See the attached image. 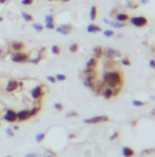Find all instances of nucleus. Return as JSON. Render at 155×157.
<instances>
[{"label":"nucleus","mask_w":155,"mask_h":157,"mask_svg":"<svg viewBox=\"0 0 155 157\" xmlns=\"http://www.w3.org/2000/svg\"><path fill=\"white\" fill-rule=\"evenodd\" d=\"M102 82L106 86L112 89L114 88H122L124 86V74L120 70H108L103 74Z\"/></svg>","instance_id":"f257e3e1"},{"label":"nucleus","mask_w":155,"mask_h":157,"mask_svg":"<svg viewBox=\"0 0 155 157\" xmlns=\"http://www.w3.org/2000/svg\"><path fill=\"white\" fill-rule=\"evenodd\" d=\"M129 21H130V23L132 26L138 27V28H143V27L148 26V23H149L148 18L144 17V16H133V17H130Z\"/></svg>","instance_id":"f03ea898"},{"label":"nucleus","mask_w":155,"mask_h":157,"mask_svg":"<svg viewBox=\"0 0 155 157\" xmlns=\"http://www.w3.org/2000/svg\"><path fill=\"white\" fill-rule=\"evenodd\" d=\"M109 116L107 115H101V116H95V117H91V118H85L84 123L86 124H98V123H106L109 122Z\"/></svg>","instance_id":"7ed1b4c3"},{"label":"nucleus","mask_w":155,"mask_h":157,"mask_svg":"<svg viewBox=\"0 0 155 157\" xmlns=\"http://www.w3.org/2000/svg\"><path fill=\"white\" fill-rule=\"evenodd\" d=\"M103 56L107 60H115V58L121 57V52L114 48H106L103 49Z\"/></svg>","instance_id":"20e7f679"},{"label":"nucleus","mask_w":155,"mask_h":157,"mask_svg":"<svg viewBox=\"0 0 155 157\" xmlns=\"http://www.w3.org/2000/svg\"><path fill=\"white\" fill-rule=\"evenodd\" d=\"M73 29H74V27H73V24H70V23L61 24V26L56 27V30H57L59 34H62V36H68V34H70V33L73 32Z\"/></svg>","instance_id":"39448f33"},{"label":"nucleus","mask_w":155,"mask_h":157,"mask_svg":"<svg viewBox=\"0 0 155 157\" xmlns=\"http://www.w3.org/2000/svg\"><path fill=\"white\" fill-rule=\"evenodd\" d=\"M29 57H28V55L27 54H23V52H13L12 55H11V60L13 61V62H18V64H22V62H25L27 60H28Z\"/></svg>","instance_id":"423d86ee"},{"label":"nucleus","mask_w":155,"mask_h":157,"mask_svg":"<svg viewBox=\"0 0 155 157\" xmlns=\"http://www.w3.org/2000/svg\"><path fill=\"white\" fill-rule=\"evenodd\" d=\"M30 95H32V98H33L34 100H39V99H41L43 95H44L43 88H41L40 85H37L35 88L32 89V91H30Z\"/></svg>","instance_id":"0eeeda50"},{"label":"nucleus","mask_w":155,"mask_h":157,"mask_svg":"<svg viewBox=\"0 0 155 157\" xmlns=\"http://www.w3.org/2000/svg\"><path fill=\"white\" fill-rule=\"evenodd\" d=\"M97 68H85L82 72V77H91V78H96L97 79Z\"/></svg>","instance_id":"6e6552de"},{"label":"nucleus","mask_w":155,"mask_h":157,"mask_svg":"<svg viewBox=\"0 0 155 157\" xmlns=\"http://www.w3.org/2000/svg\"><path fill=\"white\" fill-rule=\"evenodd\" d=\"M29 117H30L29 110H21V111L17 113V121H18V122H24V121H27Z\"/></svg>","instance_id":"1a4fd4ad"},{"label":"nucleus","mask_w":155,"mask_h":157,"mask_svg":"<svg viewBox=\"0 0 155 157\" xmlns=\"http://www.w3.org/2000/svg\"><path fill=\"white\" fill-rule=\"evenodd\" d=\"M4 118H5L7 122H10V123L16 122V121H17V113H16L13 110H7L6 113H5V116H4Z\"/></svg>","instance_id":"9d476101"},{"label":"nucleus","mask_w":155,"mask_h":157,"mask_svg":"<svg viewBox=\"0 0 155 157\" xmlns=\"http://www.w3.org/2000/svg\"><path fill=\"white\" fill-rule=\"evenodd\" d=\"M45 27L47 29H55V17L52 15L45 16Z\"/></svg>","instance_id":"9b49d317"},{"label":"nucleus","mask_w":155,"mask_h":157,"mask_svg":"<svg viewBox=\"0 0 155 157\" xmlns=\"http://www.w3.org/2000/svg\"><path fill=\"white\" fill-rule=\"evenodd\" d=\"M101 96L106 100H110L113 99V89L109 88V86H104V89L102 90V94H101Z\"/></svg>","instance_id":"f8f14e48"},{"label":"nucleus","mask_w":155,"mask_h":157,"mask_svg":"<svg viewBox=\"0 0 155 157\" xmlns=\"http://www.w3.org/2000/svg\"><path fill=\"white\" fill-rule=\"evenodd\" d=\"M129 20H130V16H129V14H126V12H118V14L115 15V21H116V22H124V23H126Z\"/></svg>","instance_id":"ddd939ff"},{"label":"nucleus","mask_w":155,"mask_h":157,"mask_svg":"<svg viewBox=\"0 0 155 157\" xmlns=\"http://www.w3.org/2000/svg\"><path fill=\"white\" fill-rule=\"evenodd\" d=\"M104 83L103 82H100L98 79L96 80V83H95V86H94V89H92V91H95V94L96 95H101L102 94V90L104 89Z\"/></svg>","instance_id":"4468645a"},{"label":"nucleus","mask_w":155,"mask_h":157,"mask_svg":"<svg viewBox=\"0 0 155 157\" xmlns=\"http://www.w3.org/2000/svg\"><path fill=\"white\" fill-rule=\"evenodd\" d=\"M84 78V85L86 86V88H88V89H94V86H95V83H96V78H91V77H82Z\"/></svg>","instance_id":"2eb2a0df"},{"label":"nucleus","mask_w":155,"mask_h":157,"mask_svg":"<svg viewBox=\"0 0 155 157\" xmlns=\"http://www.w3.org/2000/svg\"><path fill=\"white\" fill-rule=\"evenodd\" d=\"M97 66H98V60L96 57H91L86 61L85 68H97Z\"/></svg>","instance_id":"dca6fc26"},{"label":"nucleus","mask_w":155,"mask_h":157,"mask_svg":"<svg viewBox=\"0 0 155 157\" xmlns=\"http://www.w3.org/2000/svg\"><path fill=\"white\" fill-rule=\"evenodd\" d=\"M103 22L107 23V24H109V26H112V27H114V28H122V27L126 26V23H124V22L110 21V20H108V18H103Z\"/></svg>","instance_id":"f3484780"},{"label":"nucleus","mask_w":155,"mask_h":157,"mask_svg":"<svg viewBox=\"0 0 155 157\" xmlns=\"http://www.w3.org/2000/svg\"><path fill=\"white\" fill-rule=\"evenodd\" d=\"M86 30L88 33H98V32H102V28L100 27V26H97V24H95V23H90L88 26H87V28H86Z\"/></svg>","instance_id":"a211bd4d"},{"label":"nucleus","mask_w":155,"mask_h":157,"mask_svg":"<svg viewBox=\"0 0 155 157\" xmlns=\"http://www.w3.org/2000/svg\"><path fill=\"white\" fill-rule=\"evenodd\" d=\"M121 152H122L124 157H133L135 156V150L132 147H130V146H124Z\"/></svg>","instance_id":"6ab92c4d"},{"label":"nucleus","mask_w":155,"mask_h":157,"mask_svg":"<svg viewBox=\"0 0 155 157\" xmlns=\"http://www.w3.org/2000/svg\"><path fill=\"white\" fill-rule=\"evenodd\" d=\"M17 86H18V82H17V80H15V79H11V80H9V83H7L6 90H7L9 93H11V91L16 90V88H17Z\"/></svg>","instance_id":"aec40b11"},{"label":"nucleus","mask_w":155,"mask_h":157,"mask_svg":"<svg viewBox=\"0 0 155 157\" xmlns=\"http://www.w3.org/2000/svg\"><path fill=\"white\" fill-rule=\"evenodd\" d=\"M92 52H94V57H96L98 60V58H101L103 56V48L102 46H95L94 50H92Z\"/></svg>","instance_id":"412c9836"},{"label":"nucleus","mask_w":155,"mask_h":157,"mask_svg":"<svg viewBox=\"0 0 155 157\" xmlns=\"http://www.w3.org/2000/svg\"><path fill=\"white\" fill-rule=\"evenodd\" d=\"M97 14H98V9L96 5H92L90 9V20L91 21H95L97 18Z\"/></svg>","instance_id":"4be33fe9"},{"label":"nucleus","mask_w":155,"mask_h":157,"mask_svg":"<svg viewBox=\"0 0 155 157\" xmlns=\"http://www.w3.org/2000/svg\"><path fill=\"white\" fill-rule=\"evenodd\" d=\"M11 48H12V50H15L17 52V51H19V50H22L24 48V44L22 42H13L11 44Z\"/></svg>","instance_id":"5701e85b"},{"label":"nucleus","mask_w":155,"mask_h":157,"mask_svg":"<svg viewBox=\"0 0 155 157\" xmlns=\"http://www.w3.org/2000/svg\"><path fill=\"white\" fill-rule=\"evenodd\" d=\"M21 16H22L23 20L27 21V22H32V21H33V16L30 15V14H28V12H25V11H22V12H21Z\"/></svg>","instance_id":"b1692460"},{"label":"nucleus","mask_w":155,"mask_h":157,"mask_svg":"<svg viewBox=\"0 0 155 157\" xmlns=\"http://www.w3.org/2000/svg\"><path fill=\"white\" fill-rule=\"evenodd\" d=\"M132 105L135 107H143L145 105V101H142V100H132Z\"/></svg>","instance_id":"393cba45"},{"label":"nucleus","mask_w":155,"mask_h":157,"mask_svg":"<svg viewBox=\"0 0 155 157\" xmlns=\"http://www.w3.org/2000/svg\"><path fill=\"white\" fill-rule=\"evenodd\" d=\"M78 50H79V43H73V44H70V46H69V51H70L72 54L76 52Z\"/></svg>","instance_id":"a878e982"},{"label":"nucleus","mask_w":155,"mask_h":157,"mask_svg":"<svg viewBox=\"0 0 155 157\" xmlns=\"http://www.w3.org/2000/svg\"><path fill=\"white\" fill-rule=\"evenodd\" d=\"M51 51H52V54H53V55H59V54L62 52V49H61L58 45H52Z\"/></svg>","instance_id":"bb28decb"},{"label":"nucleus","mask_w":155,"mask_h":157,"mask_svg":"<svg viewBox=\"0 0 155 157\" xmlns=\"http://www.w3.org/2000/svg\"><path fill=\"white\" fill-rule=\"evenodd\" d=\"M155 152V149L153 147V149H145V150H143L142 152H141V156H148V155H151V153H154Z\"/></svg>","instance_id":"cd10ccee"},{"label":"nucleus","mask_w":155,"mask_h":157,"mask_svg":"<svg viewBox=\"0 0 155 157\" xmlns=\"http://www.w3.org/2000/svg\"><path fill=\"white\" fill-rule=\"evenodd\" d=\"M45 137H46V133H39V134L35 135V140H37L38 143H41V141L45 139Z\"/></svg>","instance_id":"c85d7f7f"},{"label":"nucleus","mask_w":155,"mask_h":157,"mask_svg":"<svg viewBox=\"0 0 155 157\" xmlns=\"http://www.w3.org/2000/svg\"><path fill=\"white\" fill-rule=\"evenodd\" d=\"M55 77H56V80H57V82H64V80L67 79L66 74H62V73H58V74H56Z\"/></svg>","instance_id":"c756f323"},{"label":"nucleus","mask_w":155,"mask_h":157,"mask_svg":"<svg viewBox=\"0 0 155 157\" xmlns=\"http://www.w3.org/2000/svg\"><path fill=\"white\" fill-rule=\"evenodd\" d=\"M103 34H104V37H108V38L114 37V30L113 29H106V30H103Z\"/></svg>","instance_id":"7c9ffc66"},{"label":"nucleus","mask_w":155,"mask_h":157,"mask_svg":"<svg viewBox=\"0 0 155 157\" xmlns=\"http://www.w3.org/2000/svg\"><path fill=\"white\" fill-rule=\"evenodd\" d=\"M33 28L37 30V32H41L44 29V26H41L40 23H33Z\"/></svg>","instance_id":"2f4dec72"},{"label":"nucleus","mask_w":155,"mask_h":157,"mask_svg":"<svg viewBox=\"0 0 155 157\" xmlns=\"http://www.w3.org/2000/svg\"><path fill=\"white\" fill-rule=\"evenodd\" d=\"M39 111H40V107H39V106H37V107H34V108H32V110H29V112H30V117L35 116Z\"/></svg>","instance_id":"473e14b6"},{"label":"nucleus","mask_w":155,"mask_h":157,"mask_svg":"<svg viewBox=\"0 0 155 157\" xmlns=\"http://www.w3.org/2000/svg\"><path fill=\"white\" fill-rule=\"evenodd\" d=\"M121 64H122L124 66H131V61H130V58L125 57V58L121 60Z\"/></svg>","instance_id":"72a5a7b5"},{"label":"nucleus","mask_w":155,"mask_h":157,"mask_svg":"<svg viewBox=\"0 0 155 157\" xmlns=\"http://www.w3.org/2000/svg\"><path fill=\"white\" fill-rule=\"evenodd\" d=\"M127 8H130V9H137V8H138V4H137L136 2H129V3H127Z\"/></svg>","instance_id":"f704fd0d"},{"label":"nucleus","mask_w":155,"mask_h":157,"mask_svg":"<svg viewBox=\"0 0 155 157\" xmlns=\"http://www.w3.org/2000/svg\"><path fill=\"white\" fill-rule=\"evenodd\" d=\"M53 106H55V108H56L57 111H63V108H64V107H63V105L59 104V102H56Z\"/></svg>","instance_id":"c9c22d12"},{"label":"nucleus","mask_w":155,"mask_h":157,"mask_svg":"<svg viewBox=\"0 0 155 157\" xmlns=\"http://www.w3.org/2000/svg\"><path fill=\"white\" fill-rule=\"evenodd\" d=\"M119 135H120V133L116 130V132H114L112 135H110V138H109V140H115L116 138H119Z\"/></svg>","instance_id":"e433bc0d"},{"label":"nucleus","mask_w":155,"mask_h":157,"mask_svg":"<svg viewBox=\"0 0 155 157\" xmlns=\"http://www.w3.org/2000/svg\"><path fill=\"white\" fill-rule=\"evenodd\" d=\"M34 3V0H22V4L23 5H25V6H28V5H32Z\"/></svg>","instance_id":"4c0bfd02"},{"label":"nucleus","mask_w":155,"mask_h":157,"mask_svg":"<svg viewBox=\"0 0 155 157\" xmlns=\"http://www.w3.org/2000/svg\"><path fill=\"white\" fill-rule=\"evenodd\" d=\"M46 79H47L50 83H52V84L57 82V80H56V77H53V76H47V77H46Z\"/></svg>","instance_id":"58836bf2"},{"label":"nucleus","mask_w":155,"mask_h":157,"mask_svg":"<svg viewBox=\"0 0 155 157\" xmlns=\"http://www.w3.org/2000/svg\"><path fill=\"white\" fill-rule=\"evenodd\" d=\"M76 116H78V112H75V111H72V112L67 113V117H76Z\"/></svg>","instance_id":"ea45409f"},{"label":"nucleus","mask_w":155,"mask_h":157,"mask_svg":"<svg viewBox=\"0 0 155 157\" xmlns=\"http://www.w3.org/2000/svg\"><path fill=\"white\" fill-rule=\"evenodd\" d=\"M149 67L153 68V70H155V60H150L149 61Z\"/></svg>","instance_id":"a19ab883"},{"label":"nucleus","mask_w":155,"mask_h":157,"mask_svg":"<svg viewBox=\"0 0 155 157\" xmlns=\"http://www.w3.org/2000/svg\"><path fill=\"white\" fill-rule=\"evenodd\" d=\"M24 157H38V155L34 153V152H30V153H27Z\"/></svg>","instance_id":"79ce46f5"},{"label":"nucleus","mask_w":155,"mask_h":157,"mask_svg":"<svg viewBox=\"0 0 155 157\" xmlns=\"http://www.w3.org/2000/svg\"><path fill=\"white\" fill-rule=\"evenodd\" d=\"M6 133H7V134H9L10 137H12V135H13V133L11 132V129H6Z\"/></svg>","instance_id":"37998d69"},{"label":"nucleus","mask_w":155,"mask_h":157,"mask_svg":"<svg viewBox=\"0 0 155 157\" xmlns=\"http://www.w3.org/2000/svg\"><path fill=\"white\" fill-rule=\"evenodd\" d=\"M148 3H149V0H141V4H143V5H145Z\"/></svg>","instance_id":"c03bdc74"},{"label":"nucleus","mask_w":155,"mask_h":157,"mask_svg":"<svg viewBox=\"0 0 155 157\" xmlns=\"http://www.w3.org/2000/svg\"><path fill=\"white\" fill-rule=\"evenodd\" d=\"M151 116H153V117H155V108H153V110H151Z\"/></svg>","instance_id":"a18cd8bd"},{"label":"nucleus","mask_w":155,"mask_h":157,"mask_svg":"<svg viewBox=\"0 0 155 157\" xmlns=\"http://www.w3.org/2000/svg\"><path fill=\"white\" fill-rule=\"evenodd\" d=\"M7 0H0V4H4V3H6Z\"/></svg>","instance_id":"49530a36"},{"label":"nucleus","mask_w":155,"mask_h":157,"mask_svg":"<svg viewBox=\"0 0 155 157\" xmlns=\"http://www.w3.org/2000/svg\"><path fill=\"white\" fill-rule=\"evenodd\" d=\"M45 157H55V155H46Z\"/></svg>","instance_id":"de8ad7c7"},{"label":"nucleus","mask_w":155,"mask_h":157,"mask_svg":"<svg viewBox=\"0 0 155 157\" xmlns=\"http://www.w3.org/2000/svg\"><path fill=\"white\" fill-rule=\"evenodd\" d=\"M62 2H64V3H68V2H69V0H62Z\"/></svg>","instance_id":"09e8293b"},{"label":"nucleus","mask_w":155,"mask_h":157,"mask_svg":"<svg viewBox=\"0 0 155 157\" xmlns=\"http://www.w3.org/2000/svg\"><path fill=\"white\" fill-rule=\"evenodd\" d=\"M49 2H56V0H49Z\"/></svg>","instance_id":"8fccbe9b"},{"label":"nucleus","mask_w":155,"mask_h":157,"mask_svg":"<svg viewBox=\"0 0 155 157\" xmlns=\"http://www.w3.org/2000/svg\"><path fill=\"white\" fill-rule=\"evenodd\" d=\"M0 21H3V17H0Z\"/></svg>","instance_id":"3c124183"},{"label":"nucleus","mask_w":155,"mask_h":157,"mask_svg":"<svg viewBox=\"0 0 155 157\" xmlns=\"http://www.w3.org/2000/svg\"><path fill=\"white\" fill-rule=\"evenodd\" d=\"M0 54H1V49H0Z\"/></svg>","instance_id":"603ef678"},{"label":"nucleus","mask_w":155,"mask_h":157,"mask_svg":"<svg viewBox=\"0 0 155 157\" xmlns=\"http://www.w3.org/2000/svg\"><path fill=\"white\" fill-rule=\"evenodd\" d=\"M7 157H11V156H7Z\"/></svg>","instance_id":"864d4df0"}]
</instances>
